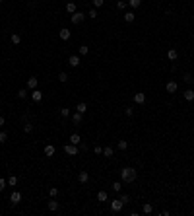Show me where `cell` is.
<instances>
[{"label":"cell","mask_w":194,"mask_h":216,"mask_svg":"<svg viewBox=\"0 0 194 216\" xmlns=\"http://www.w3.org/2000/svg\"><path fill=\"white\" fill-rule=\"evenodd\" d=\"M136 175H138V171H136L134 168H122L121 169V179L124 181V183H132V181L136 179Z\"/></svg>","instance_id":"6da1fadb"},{"label":"cell","mask_w":194,"mask_h":216,"mask_svg":"<svg viewBox=\"0 0 194 216\" xmlns=\"http://www.w3.org/2000/svg\"><path fill=\"white\" fill-rule=\"evenodd\" d=\"M70 20H72L74 26H80V23L85 20V14H82V12H74V14L70 16Z\"/></svg>","instance_id":"7a4b0ae2"},{"label":"cell","mask_w":194,"mask_h":216,"mask_svg":"<svg viewBox=\"0 0 194 216\" xmlns=\"http://www.w3.org/2000/svg\"><path fill=\"white\" fill-rule=\"evenodd\" d=\"M78 152H80V148L76 146V144H64V154H68V156H76Z\"/></svg>","instance_id":"3957f363"},{"label":"cell","mask_w":194,"mask_h":216,"mask_svg":"<svg viewBox=\"0 0 194 216\" xmlns=\"http://www.w3.org/2000/svg\"><path fill=\"white\" fill-rule=\"evenodd\" d=\"M122 206H124V202H122L121 199H113V202H111V210H113V212H121Z\"/></svg>","instance_id":"277c9868"},{"label":"cell","mask_w":194,"mask_h":216,"mask_svg":"<svg viewBox=\"0 0 194 216\" xmlns=\"http://www.w3.org/2000/svg\"><path fill=\"white\" fill-rule=\"evenodd\" d=\"M68 64L72 66V68H78V66L82 64V59H80V55H70V57H68Z\"/></svg>","instance_id":"5b68a950"},{"label":"cell","mask_w":194,"mask_h":216,"mask_svg":"<svg viewBox=\"0 0 194 216\" xmlns=\"http://www.w3.org/2000/svg\"><path fill=\"white\" fill-rule=\"evenodd\" d=\"M10 202L12 205H19V202H22V193H19V191H12L10 193Z\"/></svg>","instance_id":"8992f818"},{"label":"cell","mask_w":194,"mask_h":216,"mask_svg":"<svg viewBox=\"0 0 194 216\" xmlns=\"http://www.w3.org/2000/svg\"><path fill=\"white\" fill-rule=\"evenodd\" d=\"M165 90H167V94H175L177 90H179V84H177L175 80H169L167 86H165Z\"/></svg>","instance_id":"52a82bcc"},{"label":"cell","mask_w":194,"mask_h":216,"mask_svg":"<svg viewBox=\"0 0 194 216\" xmlns=\"http://www.w3.org/2000/svg\"><path fill=\"white\" fill-rule=\"evenodd\" d=\"M31 99H33V101H35V103H39L41 101V99H43V92H41V90H31Z\"/></svg>","instance_id":"ba28073f"},{"label":"cell","mask_w":194,"mask_h":216,"mask_svg":"<svg viewBox=\"0 0 194 216\" xmlns=\"http://www.w3.org/2000/svg\"><path fill=\"white\" fill-rule=\"evenodd\" d=\"M122 20H124L126 23H132V22L136 20V14H134L132 10H128V12H124V16H122Z\"/></svg>","instance_id":"9c48e42d"},{"label":"cell","mask_w":194,"mask_h":216,"mask_svg":"<svg viewBox=\"0 0 194 216\" xmlns=\"http://www.w3.org/2000/svg\"><path fill=\"white\" fill-rule=\"evenodd\" d=\"M37 86H39V78H35V76L27 78V88H29V90H35Z\"/></svg>","instance_id":"30bf717a"},{"label":"cell","mask_w":194,"mask_h":216,"mask_svg":"<svg viewBox=\"0 0 194 216\" xmlns=\"http://www.w3.org/2000/svg\"><path fill=\"white\" fill-rule=\"evenodd\" d=\"M78 181H80L82 185H85L89 181V173L88 171H80V173H78Z\"/></svg>","instance_id":"8fae6325"},{"label":"cell","mask_w":194,"mask_h":216,"mask_svg":"<svg viewBox=\"0 0 194 216\" xmlns=\"http://www.w3.org/2000/svg\"><path fill=\"white\" fill-rule=\"evenodd\" d=\"M58 37H60L62 41H68L70 37H72V33H70V29H66V27H62V29L58 31Z\"/></svg>","instance_id":"7c38bea8"},{"label":"cell","mask_w":194,"mask_h":216,"mask_svg":"<svg viewBox=\"0 0 194 216\" xmlns=\"http://www.w3.org/2000/svg\"><path fill=\"white\" fill-rule=\"evenodd\" d=\"M134 101L138 103V105H142V103H146V94H142V92L134 94Z\"/></svg>","instance_id":"4fadbf2b"},{"label":"cell","mask_w":194,"mask_h":216,"mask_svg":"<svg viewBox=\"0 0 194 216\" xmlns=\"http://www.w3.org/2000/svg\"><path fill=\"white\" fill-rule=\"evenodd\" d=\"M49 210H51V212H56V210H58V202L55 201V199H49Z\"/></svg>","instance_id":"5bb4252c"},{"label":"cell","mask_w":194,"mask_h":216,"mask_svg":"<svg viewBox=\"0 0 194 216\" xmlns=\"http://www.w3.org/2000/svg\"><path fill=\"white\" fill-rule=\"evenodd\" d=\"M142 212H144V214H151V212H154V205H151V202H144Z\"/></svg>","instance_id":"9a60e30c"},{"label":"cell","mask_w":194,"mask_h":216,"mask_svg":"<svg viewBox=\"0 0 194 216\" xmlns=\"http://www.w3.org/2000/svg\"><path fill=\"white\" fill-rule=\"evenodd\" d=\"M80 142H82V136L78 134V132H74V134H70V144H76V146H78Z\"/></svg>","instance_id":"2e32d148"},{"label":"cell","mask_w":194,"mask_h":216,"mask_svg":"<svg viewBox=\"0 0 194 216\" xmlns=\"http://www.w3.org/2000/svg\"><path fill=\"white\" fill-rule=\"evenodd\" d=\"M55 152H56V148L52 146V144H47V146H45V156H55Z\"/></svg>","instance_id":"e0dca14e"},{"label":"cell","mask_w":194,"mask_h":216,"mask_svg":"<svg viewBox=\"0 0 194 216\" xmlns=\"http://www.w3.org/2000/svg\"><path fill=\"white\" fill-rule=\"evenodd\" d=\"M107 199H109L107 191H97V201L99 202H107Z\"/></svg>","instance_id":"ac0fdd59"},{"label":"cell","mask_w":194,"mask_h":216,"mask_svg":"<svg viewBox=\"0 0 194 216\" xmlns=\"http://www.w3.org/2000/svg\"><path fill=\"white\" fill-rule=\"evenodd\" d=\"M177 57H179L177 49H169V51H167V59L169 60H177Z\"/></svg>","instance_id":"d6986e66"},{"label":"cell","mask_w":194,"mask_h":216,"mask_svg":"<svg viewBox=\"0 0 194 216\" xmlns=\"http://www.w3.org/2000/svg\"><path fill=\"white\" fill-rule=\"evenodd\" d=\"M76 111H78V113H82V115H84L85 111H88V105H85L84 101H80V103H78V105H76Z\"/></svg>","instance_id":"ffe728a7"},{"label":"cell","mask_w":194,"mask_h":216,"mask_svg":"<svg viewBox=\"0 0 194 216\" xmlns=\"http://www.w3.org/2000/svg\"><path fill=\"white\" fill-rule=\"evenodd\" d=\"M184 99H187V101H192L194 99V90H184Z\"/></svg>","instance_id":"44dd1931"},{"label":"cell","mask_w":194,"mask_h":216,"mask_svg":"<svg viewBox=\"0 0 194 216\" xmlns=\"http://www.w3.org/2000/svg\"><path fill=\"white\" fill-rule=\"evenodd\" d=\"M66 12H68V14H74V12H76V2H66Z\"/></svg>","instance_id":"7402d4cb"},{"label":"cell","mask_w":194,"mask_h":216,"mask_svg":"<svg viewBox=\"0 0 194 216\" xmlns=\"http://www.w3.org/2000/svg\"><path fill=\"white\" fill-rule=\"evenodd\" d=\"M88 53H89V47H88V45H82V47L78 49V55H80V57H85Z\"/></svg>","instance_id":"603a6c76"},{"label":"cell","mask_w":194,"mask_h":216,"mask_svg":"<svg viewBox=\"0 0 194 216\" xmlns=\"http://www.w3.org/2000/svg\"><path fill=\"white\" fill-rule=\"evenodd\" d=\"M72 123L74 125H80L82 123V113H78V111H76V113L72 115Z\"/></svg>","instance_id":"cb8c5ba5"},{"label":"cell","mask_w":194,"mask_h":216,"mask_svg":"<svg viewBox=\"0 0 194 216\" xmlns=\"http://www.w3.org/2000/svg\"><path fill=\"white\" fill-rule=\"evenodd\" d=\"M56 195H58V189L56 187H49V199H56Z\"/></svg>","instance_id":"d4e9b609"},{"label":"cell","mask_w":194,"mask_h":216,"mask_svg":"<svg viewBox=\"0 0 194 216\" xmlns=\"http://www.w3.org/2000/svg\"><path fill=\"white\" fill-rule=\"evenodd\" d=\"M10 39H12V43H14V45H19L22 37H19V33H12V37H10Z\"/></svg>","instance_id":"484cf974"},{"label":"cell","mask_w":194,"mask_h":216,"mask_svg":"<svg viewBox=\"0 0 194 216\" xmlns=\"http://www.w3.org/2000/svg\"><path fill=\"white\" fill-rule=\"evenodd\" d=\"M128 6L130 8H140L142 6V0H128Z\"/></svg>","instance_id":"4316f807"},{"label":"cell","mask_w":194,"mask_h":216,"mask_svg":"<svg viewBox=\"0 0 194 216\" xmlns=\"http://www.w3.org/2000/svg\"><path fill=\"white\" fill-rule=\"evenodd\" d=\"M103 156H105V158H111V156H113V148H111V146H105V148H103Z\"/></svg>","instance_id":"83f0119b"},{"label":"cell","mask_w":194,"mask_h":216,"mask_svg":"<svg viewBox=\"0 0 194 216\" xmlns=\"http://www.w3.org/2000/svg\"><path fill=\"white\" fill-rule=\"evenodd\" d=\"M58 82H60V84H66V82H68V74H66V72H60V74H58Z\"/></svg>","instance_id":"f1b7e54d"},{"label":"cell","mask_w":194,"mask_h":216,"mask_svg":"<svg viewBox=\"0 0 194 216\" xmlns=\"http://www.w3.org/2000/svg\"><path fill=\"white\" fill-rule=\"evenodd\" d=\"M23 131L29 134V132H33V123H29V121H25V125H23Z\"/></svg>","instance_id":"f546056e"},{"label":"cell","mask_w":194,"mask_h":216,"mask_svg":"<svg viewBox=\"0 0 194 216\" xmlns=\"http://www.w3.org/2000/svg\"><path fill=\"white\" fill-rule=\"evenodd\" d=\"M8 185H10V187H16V185H18V177H16V175L8 177Z\"/></svg>","instance_id":"4dcf8cb0"},{"label":"cell","mask_w":194,"mask_h":216,"mask_svg":"<svg viewBox=\"0 0 194 216\" xmlns=\"http://www.w3.org/2000/svg\"><path fill=\"white\" fill-rule=\"evenodd\" d=\"M121 189H122V183H121V181H115V183H113V191H115V193H121Z\"/></svg>","instance_id":"1f68e13d"},{"label":"cell","mask_w":194,"mask_h":216,"mask_svg":"<svg viewBox=\"0 0 194 216\" xmlns=\"http://www.w3.org/2000/svg\"><path fill=\"white\" fill-rule=\"evenodd\" d=\"M118 150H126V148H128V142H126V140H118Z\"/></svg>","instance_id":"d6a6232c"},{"label":"cell","mask_w":194,"mask_h":216,"mask_svg":"<svg viewBox=\"0 0 194 216\" xmlns=\"http://www.w3.org/2000/svg\"><path fill=\"white\" fill-rule=\"evenodd\" d=\"M126 6H128V2H126V0H118V2H117V8H118V10H124Z\"/></svg>","instance_id":"836d02e7"},{"label":"cell","mask_w":194,"mask_h":216,"mask_svg":"<svg viewBox=\"0 0 194 216\" xmlns=\"http://www.w3.org/2000/svg\"><path fill=\"white\" fill-rule=\"evenodd\" d=\"M88 18H91V20H97V10H95V8H91V10L88 12Z\"/></svg>","instance_id":"e575fe53"},{"label":"cell","mask_w":194,"mask_h":216,"mask_svg":"<svg viewBox=\"0 0 194 216\" xmlns=\"http://www.w3.org/2000/svg\"><path fill=\"white\" fill-rule=\"evenodd\" d=\"M18 97H19V99H25V97H27V90H25V88H22V90L18 92Z\"/></svg>","instance_id":"d590c367"},{"label":"cell","mask_w":194,"mask_h":216,"mask_svg":"<svg viewBox=\"0 0 194 216\" xmlns=\"http://www.w3.org/2000/svg\"><path fill=\"white\" fill-rule=\"evenodd\" d=\"M192 80H194V78L190 76V74H184V76H183V82H184V84H192Z\"/></svg>","instance_id":"8d00e7d4"},{"label":"cell","mask_w":194,"mask_h":216,"mask_svg":"<svg viewBox=\"0 0 194 216\" xmlns=\"http://www.w3.org/2000/svg\"><path fill=\"white\" fill-rule=\"evenodd\" d=\"M60 115H62L64 119H68V117H70V109H66V107H62V109H60Z\"/></svg>","instance_id":"74e56055"},{"label":"cell","mask_w":194,"mask_h":216,"mask_svg":"<svg viewBox=\"0 0 194 216\" xmlns=\"http://www.w3.org/2000/svg\"><path fill=\"white\" fill-rule=\"evenodd\" d=\"M6 140H8V134H6L4 131H0V144H4Z\"/></svg>","instance_id":"f35d334b"},{"label":"cell","mask_w":194,"mask_h":216,"mask_svg":"<svg viewBox=\"0 0 194 216\" xmlns=\"http://www.w3.org/2000/svg\"><path fill=\"white\" fill-rule=\"evenodd\" d=\"M6 185H8V181H4V177H0V193L6 189Z\"/></svg>","instance_id":"ab89813d"},{"label":"cell","mask_w":194,"mask_h":216,"mask_svg":"<svg viewBox=\"0 0 194 216\" xmlns=\"http://www.w3.org/2000/svg\"><path fill=\"white\" fill-rule=\"evenodd\" d=\"M105 4V0H93V8H101Z\"/></svg>","instance_id":"60d3db41"},{"label":"cell","mask_w":194,"mask_h":216,"mask_svg":"<svg viewBox=\"0 0 194 216\" xmlns=\"http://www.w3.org/2000/svg\"><path fill=\"white\" fill-rule=\"evenodd\" d=\"M78 148H80V152H85V150H88V144H85V142H80V144H78Z\"/></svg>","instance_id":"b9f144b4"},{"label":"cell","mask_w":194,"mask_h":216,"mask_svg":"<svg viewBox=\"0 0 194 216\" xmlns=\"http://www.w3.org/2000/svg\"><path fill=\"white\" fill-rule=\"evenodd\" d=\"M132 113H134V109H132V107H126V109H124V115H126V117H132Z\"/></svg>","instance_id":"7bdbcfd3"},{"label":"cell","mask_w":194,"mask_h":216,"mask_svg":"<svg viewBox=\"0 0 194 216\" xmlns=\"http://www.w3.org/2000/svg\"><path fill=\"white\" fill-rule=\"evenodd\" d=\"M93 152H95L97 156H101V154H103V148H101V146H95V148H93Z\"/></svg>","instance_id":"ee69618b"},{"label":"cell","mask_w":194,"mask_h":216,"mask_svg":"<svg viewBox=\"0 0 194 216\" xmlns=\"http://www.w3.org/2000/svg\"><path fill=\"white\" fill-rule=\"evenodd\" d=\"M121 201H122V202H124V205H126V202H130V199H128V195H121Z\"/></svg>","instance_id":"f6af8a7d"},{"label":"cell","mask_w":194,"mask_h":216,"mask_svg":"<svg viewBox=\"0 0 194 216\" xmlns=\"http://www.w3.org/2000/svg\"><path fill=\"white\" fill-rule=\"evenodd\" d=\"M4 125H6V119H4L2 115H0V127H4Z\"/></svg>","instance_id":"bcb514c9"},{"label":"cell","mask_w":194,"mask_h":216,"mask_svg":"<svg viewBox=\"0 0 194 216\" xmlns=\"http://www.w3.org/2000/svg\"><path fill=\"white\" fill-rule=\"evenodd\" d=\"M2 2H4V0H0V4H2Z\"/></svg>","instance_id":"7dc6e473"}]
</instances>
